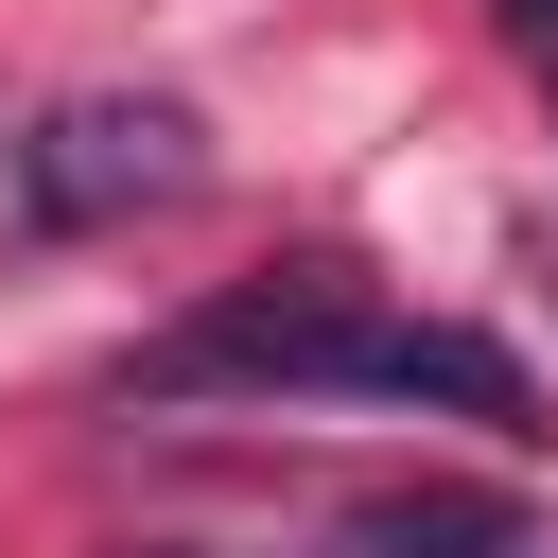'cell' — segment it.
<instances>
[{
	"label": "cell",
	"instance_id": "cell-1",
	"mask_svg": "<svg viewBox=\"0 0 558 558\" xmlns=\"http://www.w3.org/2000/svg\"><path fill=\"white\" fill-rule=\"evenodd\" d=\"M209 384H279V401H418V418H471V436H541V384L506 331H453V314H384L349 262H296V279H244L209 314H174L140 349V401H209Z\"/></svg>",
	"mask_w": 558,
	"mask_h": 558
},
{
	"label": "cell",
	"instance_id": "cell-3",
	"mask_svg": "<svg viewBox=\"0 0 558 558\" xmlns=\"http://www.w3.org/2000/svg\"><path fill=\"white\" fill-rule=\"evenodd\" d=\"M488 541H506V506H453V488L436 506H366V558H488Z\"/></svg>",
	"mask_w": 558,
	"mask_h": 558
},
{
	"label": "cell",
	"instance_id": "cell-5",
	"mask_svg": "<svg viewBox=\"0 0 558 558\" xmlns=\"http://www.w3.org/2000/svg\"><path fill=\"white\" fill-rule=\"evenodd\" d=\"M488 558H541V541H523V523H506V541H488Z\"/></svg>",
	"mask_w": 558,
	"mask_h": 558
},
{
	"label": "cell",
	"instance_id": "cell-2",
	"mask_svg": "<svg viewBox=\"0 0 558 558\" xmlns=\"http://www.w3.org/2000/svg\"><path fill=\"white\" fill-rule=\"evenodd\" d=\"M209 174V140H192V105H157V87H70L35 140H17V209L35 227H122V209H174Z\"/></svg>",
	"mask_w": 558,
	"mask_h": 558
},
{
	"label": "cell",
	"instance_id": "cell-4",
	"mask_svg": "<svg viewBox=\"0 0 558 558\" xmlns=\"http://www.w3.org/2000/svg\"><path fill=\"white\" fill-rule=\"evenodd\" d=\"M488 35H506V52L541 70V105H558V0H488Z\"/></svg>",
	"mask_w": 558,
	"mask_h": 558
}]
</instances>
